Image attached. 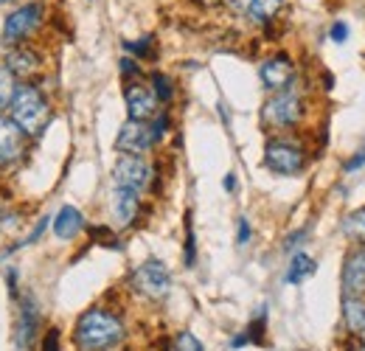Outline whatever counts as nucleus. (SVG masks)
Instances as JSON below:
<instances>
[{"label": "nucleus", "mask_w": 365, "mask_h": 351, "mask_svg": "<svg viewBox=\"0 0 365 351\" xmlns=\"http://www.w3.org/2000/svg\"><path fill=\"white\" fill-rule=\"evenodd\" d=\"M155 180V166L143 158V155H118L115 166H113V183L121 188H133V191H146Z\"/></svg>", "instance_id": "7"}, {"label": "nucleus", "mask_w": 365, "mask_h": 351, "mask_svg": "<svg viewBox=\"0 0 365 351\" xmlns=\"http://www.w3.org/2000/svg\"><path fill=\"white\" fill-rule=\"evenodd\" d=\"M88 233H91V239L93 242H98V245H104V248H121V242H118V236L107 228V225H91L88 228Z\"/></svg>", "instance_id": "27"}, {"label": "nucleus", "mask_w": 365, "mask_h": 351, "mask_svg": "<svg viewBox=\"0 0 365 351\" xmlns=\"http://www.w3.org/2000/svg\"><path fill=\"white\" fill-rule=\"evenodd\" d=\"M250 239H253V225L247 217H239L236 220V245L245 248V245H250Z\"/></svg>", "instance_id": "30"}, {"label": "nucleus", "mask_w": 365, "mask_h": 351, "mask_svg": "<svg viewBox=\"0 0 365 351\" xmlns=\"http://www.w3.org/2000/svg\"><path fill=\"white\" fill-rule=\"evenodd\" d=\"M222 185H225V191H228V194H233V191H236V175H233V172H230V175H225Z\"/></svg>", "instance_id": "36"}, {"label": "nucleus", "mask_w": 365, "mask_h": 351, "mask_svg": "<svg viewBox=\"0 0 365 351\" xmlns=\"http://www.w3.org/2000/svg\"><path fill=\"white\" fill-rule=\"evenodd\" d=\"M46 228H48V217H43V220L37 222V228H34V230H31V233H29V236L20 242V245H14V250H17V248H23V245H31V242H37V239L43 236V230H46Z\"/></svg>", "instance_id": "34"}, {"label": "nucleus", "mask_w": 365, "mask_h": 351, "mask_svg": "<svg viewBox=\"0 0 365 351\" xmlns=\"http://www.w3.org/2000/svg\"><path fill=\"white\" fill-rule=\"evenodd\" d=\"M343 326L349 335L365 337V298L343 295Z\"/></svg>", "instance_id": "17"}, {"label": "nucleus", "mask_w": 365, "mask_h": 351, "mask_svg": "<svg viewBox=\"0 0 365 351\" xmlns=\"http://www.w3.org/2000/svg\"><path fill=\"white\" fill-rule=\"evenodd\" d=\"M124 51L133 54V59H146V62H155L158 56V43L152 34H143L140 40H124Z\"/></svg>", "instance_id": "23"}, {"label": "nucleus", "mask_w": 365, "mask_h": 351, "mask_svg": "<svg viewBox=\"0 0 365 351\" xmlns=\"http://www.w3.org/2000/svg\"><path fill=\"white\" fill-rule=\"evenodd\" d=\"M40 351H62V335L59 329H48L40 340Z\"/></svg>", "instance_id": "31"}, {"label": "nucleus", "mask_w": 365, "mask_h": 351, "mask_svg": "<svg viewBox=\"0 0 365 351\" xmlns=\"http://www.w3.org/2000/svg\"><path fill=\"white\" fill-rule=\"evenodd\" d=\"M307 236H309V225H304V228L287 233V239H284V250H287V253H298V248L307 242Z\"/></svg>", "instance_id": "28"}, {"label": "nucleus", "mask_w": 365, "mask_h": 351, "mask_svg": "<svg viewBox=\"0 0 365 351\" xmlns=\"http://www.w3.org/2000/svg\"><path fill=\"white\" fill-rule=\"evenodd\" d=\"M43 23H46V6L40 0L23 3V6L11 9V14H6L3 40L9 45H26L43 31Z\"/></svg>", "instance_id": "5"}, {"label": "nucleus", "mask_w": 365, "mask_h": 351, "mask_svg": "<svg viewBox=\"0 0 365 351\" xmlns=\"http://www.w3.org/2000/svg\"><path fill=\"white\" fill-rule=\"evenodd\" d=\"M124 104H127L130 121H152L160 113V104H158L155 93L149 90V85H140V82H127Z\"/></svg>", "instance_id": "12"}, {"label": "nucleus", "mask_w": 365, "mask_h": 351, "mask_svg": "<svg viewBox=\"0 0 365 351\" xmlns=\"http://www.w3.org/2000/svg\"><path fill=\"white\" fill-rule=\"evenodd\" d=\"M6 116L20 127L26 138H34L51 121V101L34 82H20L6 107Z\"/></svg>", "instance_id": "2"}, {"label": "nucleus", "mask_w": 365, "mask_h": 351, "mask_svg": "<svg viewBox=\"0 0 365 351\" xmlns=\"http://www.w3.org/2000/svg\"><path fill=\"white\" fill-rule=\"evenodd\" d=\"M340 233L354 242V245H365V205L357 211H349L343 222H340Z\"/></svg>", "instance_id": "20"}, {"label": "nucleus", "mask_w": 365, "mask_h": 351, "mask_svg": "<svg viewBox=\"0 0 365 351\" xmlns=\"http://www.w3.org/2000/svg\"><path fill=\"white\" fill-rule=\"evenodd\" d=\"M127 343V323L110 307L85 309L73 323L76 351H121Z\"/></svg>", "instance_id": "1"}, {"label": "nucleus", "mask_w": 365, "mask_h": 351, "mask_svg": "<svg viewBox=\"0 0 365 351\" xmlns=\"http://www.w3.org/2000/svg\"><path fill=\"white\" fill-rule=\"evenodd\" d=\"M110 214H113L118 228H133L140 217V194L133 188L115 185L110 194Z\"/></svg>", "instance_id": "14"}, {"label": "nucleus", "mask_w": 365, "mask_h": 351, "mask_svg": "<svg viewBox=\"0 0 365 351\" xmlns=\"http://www.w3.org/2000/svg\"><path fill=\"white\" fill-rule=\"evenodd\" d=\"M79 230H85V214L76 205H62L59 214L53 217V236L56 239H73Z\"/></svg>", "instance_id": "16"}, {"label": "nucleus", "mask_w": 365, "mask_h": 351, "mask_svg": "<svg viewBox=\"0 0 365 351\" xmlns=\"http://www.w3.org/2000/svg\"><path fill=\"white\" fill-rule=\"evenodd\" d=\"M182 264L194 267L197 264V236H194V225H191V211L185 214V245H182Z\"/></svg>", "instance_id": "25"}, {"label": "nucleus", "mask_w": 365, "mask_h": 351, "mask_svg": "<svg viewBox=\"0 0 365 351\" xmlns=\"http://www.w3.org/2000/svg\"><path fill=\"white\" fill-rule=\"evenodd\" d=\"M284 9V0H250V6H247V20L253 23V26H270L278 20V11Z\"/></svg>", "instance_id": "18"}, {"label": "nucleus", "mask_w": 365, "mask_h": 351, "mask_svg": "<svg viewBox=\"0 0 365 351\" xmlns=\"http://www.w3.org/2000/svg\"><path fill=\"white\" fill-rule=\"evenodd\" d=\"M3 68L14 76V79H34L43 71V54L31 45H11L3 56Z\"/></svg>", "instance_id": "11"}, {"label": "nucleus", "mask_w": 365, "mask_h": 351, "mask_svg": "<svg viewBox=\"0 0 365 351\" xmlns=\"http://www.w3.org/2000/svg\"><path fill=\"white\" fill-rule=\"evenodd\" d=\"M323 88H326V90L334 88V76H331L329 71H323Z\"/></svg>", "instance_id": "37"}, {"label": "nucleus", "mask_w": 365, "mask_h": 351, "mask_svg": "<svg viewBox=\"0 0 365 351\" xmlns=\"http://www.w3.org/2000/svg\"><path fill=\"white\" fill-rule=\"evenodd\" d=\"M318 273V262L312 259V256H307V253H292V259H289V267H287V284H292V287H298V284H304L309 275H315Z\"/></svg>", "instance_id": "19"}, {"label": "nucleus", "mask_w": 365, "mask_h": 351, "mask_svg": "<svg viewBox=\"0 0 365 351\" xmlns=\"http://www.w3.org/2000/svg\"><path fill=\"white\" fill-rule=\"evenodd\" d=\"M329 40L337 45H343L349 40V23H343V20H334L331 23V29H329Z\"/></svg>", "instance_id": "32"}, {"label": "nucleus", "mask_w": 365, "mask_h": 351, "mask_svg": "<svg viewBox=\"0 0 365 351\" xmlns=\"http://www.w3.org/2000/svg\"><path fill=\"white\" fill-rule=\"evenodd\" d=\"M149 90L155 93L158 104H172V101H175V96H178L175 82H172L166 73H160V71H152V73H149Z\"/></svg>", "instance_id": "22"}, {"label": "nucleus", "mask_w": 365, "mask_h": 351, "mask_svg": "<svg viewBox=\"0 0 365 351\" xmlns=\"http://www.w3.org/2000/svg\"><path fill=\"white\" fill-rule=\"evenodd\" d=\"M349 351H365V337H357V340L349 346Z\"/></svg>", "instance_id": "38"}, {"label": "nucleus", "mask_w": 365, "mask_h": 351, "mask_svg": "<svg viewBox=\"0 0 365 351\" xmlns=\"http://www.w3.org/2000/svg\"><path fill=\"white\" fill-rule=\"evenodd\" d=\"M262 161H264L267 172H273V175L298 177L304 175V169L309 163V152H307V143L298 135L284 132V135H270L267 138Z\"/></svg>", "instance_id": "4"}, {"label": "nucleus", "mask_w": 365, "mask_h": 351, "mask_svg": "<svg viewBox=\"0 0 365 351\" xmlns=\"http://www.w3.org/2000/svg\"><path fill=\"white\" fill-rule=\"evenodd\" d=\"M222 6L233 11V14H245L247 11V6H250V0H222Z\"/></svg>", "instance_id": "35"}, {"label": "nucleus", "mask_w": 365, "mask_h": 351, "mask_svg": "<svg viewBox=\"0 0 365 351\" xmlns=\"http://www.w3.org/2000/svg\"><path fill=\"white\" fill-rule=\"evenodd\" d=\"M242 332L247 337V346H264V340H267V304L259 307V312L253 315V320Z\"/></svg>", "instance_id": "21"}, {"label": "nucleus", "mask_w": 365, "mask_h": 351, "mask_svg": "<svg viewBox=\"0 0 365 351\" xmlns=\"http://www.w3.org/2000/svg\"><path fill=\"white\" fill-rule=\"evenodd\" d=\"M259 79H262V88L267 93H278V90L292 88L298 82V71H295V59L289 54H270L262 59L259 65Z\"/></svg>", "instance_id": "8"}, {"label": "nucleus", "mask_w": 365, "mask_h": 351, "mask_svg": "<svg viewBox=\"0 0 365 351\" xmlns=\"http://www.w3.org/2000/svg\"><path fill=\"white\" fill-rule=\"evenodd\" d=\"M118 71H121V76H124L127 82L140 79V65H138V59H133V56H121V59H118Z\"/></svg>", "instance_id": "29"}, {"label": "nucleus", "mask_w": 365, "mask_h": 351, "mask_svg": "<svg viewBox=\"0 0 365 351\" xmlns=\"http://www.w3.org/2000/svg\"><path fill=\"white\" fill-rule=\"evenodd\" d=\"M158 143H155L149 121H127L118 130V138H115V152L118 155H146Z\"/></svg>", "instance_id": "10"}, {"label": "nucleus", "mask_w": 365, "mask_h": 351, "mask_svg": "<svg viewBox=\"0 0 365 351\" xmlns=\"http://www.w3.org/2000/svg\"><path fill=\"white\" fill-rule=\"evenodd\" d=\"M130 287L146 301H166L172 292V273L160 259H146L133 270Z\"/></svg>", "instance_id": "6"}, {"label": "nucleus", "mask_w": 365, "mask_h": 351, "mask_svg": "<svg viewBox=\"0 0 365 351\" xmlns=\"http://www.w3.org/2000/svg\"><path fill=\"white\" fill-rule=\"evenodd\" d=\"M6 3H11V0H0V6H6Z\"/></svg>", "instance_id": "39"}, {"label": "nucleus", "mask_w": 365, "mask_h": 351, "mask_svg": "<svg viewBox=\"0 0 365 351\" xmlns=\"http://www.w3.org/2000/svg\"><path fill=\"white\" fill-rule=\"evenodd\" d=\"M37 326H40V309H37L34 295H23V298H17V323H14V332H11L14 349L17 351L34 349Z\"/></svg>", "instance_id": "9"}, {"label": "nucleus", "mask_w": 365, "mask_h": 351, "mask_svg": "<svg viewBox=\"0 0 365 351\" xmlns=\"http://www.w3.org/2000/svg\"><path fill=\"white\" fill-rule=\"evenodd\" d=\"M363 166H365V143L360 146V152H354V155L343 163V172H346V175H354V172H360Z\"/></svg>", "instance_id": "33"}, {"label": "nucleus", "mask_w": 365, "mask_h": 351, "mask_svg": "<svg viewBox=\"0 0 365 351\" xmlns=\"http://www.w3.org/2000/svg\"><path fill=\"white\" fill-rule=\"evenodd\" d=\"M26 135L20 132V127L0 113V166H11L26 155Z\"/></svg>", "instance_id": "15"}, {"label": "nucleus", "mask_w": 365, "mask_h": 351, "mask_svg": "<svg viewBox=\"0 0 365 351\" xmlns=\"http://www.w3.org/2000/svg\"><path fill=\"white\" fill-rule=\"evenodd\" d=\"M340 284H343V295L365 298V245H354L346 253L343 273H340Z\"/></svg>", "instance_id": "13"}, {"label": "nucleus", "mask_w": 365, "mask_h": 351, "mask_svg": "<svg viewBox=\"0 0 365 351\" xmlns=\"http://www.w3.org/2000/svg\"><path fill=\"white\" fill-rule=\"evenodd\" d=\"M17 85H20V82L0 65V113H6V107H9V101H11V96H14Z\"/></svg>", "instance_id": "26"}, {"label": "nucleus", "mask_w": 365, "mask_h": 351, "mask_svg": "<svg viewBox=\"0 0 365 351\" xmlns=\"http://www.w3.org/2000/svg\"><path fill=\"white\" fill-rule=\"evenodd\" d=\"M166 351H205V346L197 340V335H191L188 329H180V332L166 343Z\"/></svg>", "instance_id": "24"}, {"label": "nucleus", "mask_w": 365, "mask_h": 351, "mask_svg": "<svg viewBox=\"0 0 365 351\" xmlns=\"http://www.w3.org/2000/svg\"><path fill=\"white\" fill-rule=\"evenodd\" d=\"M304 116H307V98H304V93L295 85L287 90H278V93H270L267 101L259 110L262 127L267 132H273V135L298 130Z\"/></svg>", "instance_id": "3"}]
</instances>
